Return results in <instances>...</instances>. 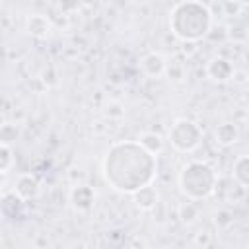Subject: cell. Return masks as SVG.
<instances>
[{
    "mask_svg": "<svg viewBox=\"0 0 249 249\" xmlns=\"http://www.w3.org/2000/svg\"><path fill=\"white\" fill-rule=\"evenodd\" d=\"M216 138H218V142H222V144H231V142L237 140V130H235V126H231V124H222V126L216 130Z\"/></svg>",
    "mask_w": 249,
    "mask_h": 249,
    "instance_id": "obj_6",
    "label": "cell"
},
{
    "mask_svg": "<svg viewBox=\"0 0 249 249\" xmlns=\"http://www.w3.org/2000/svg\"><path fill=\"white\" fill-rule=\"evenodd\" d=\"M171 25L181 39H198L210 27V12L196 2L181 4L173 10Z\"/></svg>",
    "mask_w": 249,
    "mask_h": 249,
    "instance_id": "obj_1",
    "label": "cell"
},
{
    "mask_svg": "<svg viewBox=\"0 0 249 249\" xmlns=\"http://www.w3.org/2000/svg\"><path fill=\"white\" fill-rule=\"evenodd\" d=\"M169 140L177 150H193L200 142V132L195 126V123L181 119L173 124V128L169 132Z\"/></svg>",
    "mask_w": 249,
    "mask_h": 249,
    "instance_id": "obj_3",
    "label": "cell"
},
{
    "mask_svg": "<svg viewBox=\"0 0 249 249\" xmlns=\"http://www.w3.org/2000/svg\"><path fill=\"white\" fill-rule=\"evenodd\" d=\"M140 144L148 150V152H158L160 148H161V138L160 136H156V134H144L142 138H140Z\"/></svg>",
    "mask_w": 249,
    "mask_h": 249,
    "instance_id": "obj_7",
    "label": "cell"
},
{
    "mask_svg": "<svg viewBox=\"0 0 249 249\" xmlns=\"http://www.w3.org/2000/svg\"><path fill=\"white\" fill-rule=\"evenodd\" d=\"M214 185H216V175L204 163H189L181 173L183 193L189 195L191 198L208 196L214 191Z\"/></svg>",
    "mask_w": 249,
    "mask_h": 249,
    "instance_id": "obj_2",
    "label": "cell"
},
{
    "mask_svg": "<svg viewBox=\"0 0 249 249\" xmlns=\"http://www.w3.org/2000/svg\"><path fill=\"white\" fill-rule=\"evenodd\" d=\"M49 29H51L49 21L45 18H41V16H33V18L27 19V31L31 35H35V37H47Z\"/></svg>",
    "mask_w": 249,
    "mask_h": 249,
    "instance_id": "obj_5",
    "label": "cell"
},
{
    "mask_svg": "<svg viewBox=\"0 0 249 249\" xmlns=\"http://www.w3.org/2000/svg\"><path fill=\"white\" fill-rule=\"evenodd\" d=\"M2 173L6 175L8 173V167H10V161H12V150L8 148V142H2Z\"/></svg>",
    "mask_w": 249,
    "mask_h": 249,
    "instance_id": "obj_8",
    "label": "cell"
},
{
    "mask_svg": "<svg viewBox=\"0 0 249 249\" xmlns=\"http://www.w3.org/2000/svg\"><path fill=\"white\" fill-rule=\"evenodd\" d=\"M16 193L21 198H31L37 195V181L31 175H21L16 183Z\"/></svg>",
    "mask_w": 249,
    "mask_h": 249,
    "instance_id": "obj_4",
    "label": "cell"
}]
</instances>
